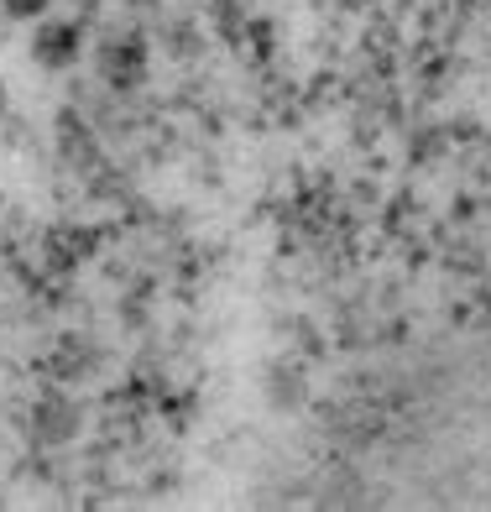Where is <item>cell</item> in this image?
<instances>
[{
	"label": "cell",
	"mask_w": 491,
	"mask_h": 512,
	"mask_svg": "<svg viewBox=\"0 0 491 512\" xmlns=\"http://www.w3.org/2000/svg\"><path fill=\"white\" fill-rule=\"evenodd\" d=\"M84 53V32L74 27V21H37V37H32V63L37 68H53V74H63V68H74Z\"/></svg>",
	"instance_id": "cell-1"
},
{
	"label": "cell",
	"mask_w": 491,
	"mask_h": 512,
	"mask_svg": "<svg viewBox=\"0 0 491 512\" xmlns=\"http://www.w3.org/2000/svg\"><path fill=\"white\" fill-rule=\"evenodd\" d=\"M340 6H371V0H340Z\"/></svg>",
	"instance_id": "cell-5"
},
{
	"label": "cell",
	"mask_w": 491,
	"mask_h": 512,
	"mask_svg": "<svg viewBox=\"0 0 491 512\" xmlns=\"http://www.w3.org/2000/svg\"><path fill=\"white\" fill-rule=\"evenodd\" d=\"M100 74L121 89V84H142L147 79V48L136 37H121V42H105L100 48Z\"/></svg>",
	"instance_id": "cell-2"
},
{
	"label": "cell",
	"mask_w": 491,
	"mask_h": 512,
	"mask_svg": "<svg viewBox=\"0 0 491 512\" xmlns=\"http://www.w3.org/2000/svg\"><path fill=\"white\" fill-rule=\"evenodd\" d=\"M0 11H6L11 21H42L53 11V0H0Z\"/></svg>",
	"instance_id": "cell-3"
},
{
	"label": "cell",
	"mask_w": 491,
	"mask_h": 512,
	"mask_svg": "<svg viewBox=\"0 0 491 512\" xmlns=\"http://www.w3.org/2000/svg\"><path fill=\"white\" fill-rule=\"evenodd\" d=\"M6 110H11V89H6V79H0V121H6Z\"/></svg>",
	"instance_id": "cell-4"
}]
</instances>
